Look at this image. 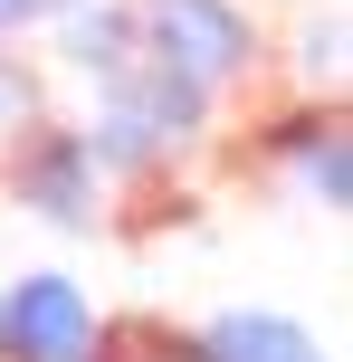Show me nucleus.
<instances>
[{"label":"nucleus","mask_w":353,"mask_h":362,"mask_svg":"<svg viewBox=\"0 0 353 362\" xmlns=\"http://www.w3.org/2000/svg\"><path fill=\"white\" fill-rule=\"evenodd\" d=\"M134 29H144V48L163 57L172 76H191V86H229V76L258 57V38H248V19L229 10V0H144Z\"/></svg>","instance_id":"obj_1"},{"label":"nucleus","mask_w":353,"mask_h":362,"mask_svg":"<svg viewBox=\"0 0 353 362\" xmlns=\"http://www.w3.org/2000/svg\"><path fill=\"white\" fill-rule=\"evenodd\" d=\"M96 305L67 286V276H19L0 296V344L19 362H96Z\"/></svg>","instance_id":"obj_2"},{"label":"nucleus","mask_w":353,"mask_h":362,"mask_svg":"<svg viewBox=\"0 0 353 362\" xmlns=\"http://www.w3.org/2000/svg\"><path fill=\"white\" fill-rule=\"evenodd\" d=\"M10 191H19V210H38V219H86L96 210V153H86V134H57V124L19 134Z\"/></svg>","instance_id":"obj_3"},{"label":"nucleus","mask_w":353,"mask_h":362,"mask_svg":"<svg viewBox=\"0 0 353 362\" xmlns=\"http://www.w3.org/2000/svg\"><path fill=\"white\" fill-rule=\"evenodd\" d=\"M191 362H325V344L287 315H210L191 334Z\"/></svg>","instance_id":"obj_4"},{"label":"nucleus","mask_w":353,"mask_h":362,"mask_svg":"<svg viewBox=\"0 0 353 362\" xmlns=\"http://www.w3.org/2000/svg\"><path fill=\"white\" fill-rule=\"evenodd\" d=\"M67 57H76L86 76H125V67H134V19H125V10H96V19L76 10V19H67Z\"/></svg>","instance_id":"obj_5"},{"label":"nucleus","mask_w":353,"mask_h":362,"mask_svg":"<svg viewBox=\"0 0 353 362\" xmlns=\"http://www.w3.org/2000/svg\"><path fill=\"white\" fill-rule=\"evenodd\" d=\"M48 10H67V0H0V29H29V19H48Z\"/></svg>","instance_id":"obj_6"},{"label":"nucleus","mask_w":353,"mask_h":362,"mask_svg":"<svg viewBox=\"0 0 353 362\" xmlns=\"http://www.w3.org/2000/svg\"><path fill=\"white\" fill-rule=\"evenodd\" d=\"M0 362H19V353H10V344H0Z\"/></svg>","instance_id":"obj_7"}]
</instances>
